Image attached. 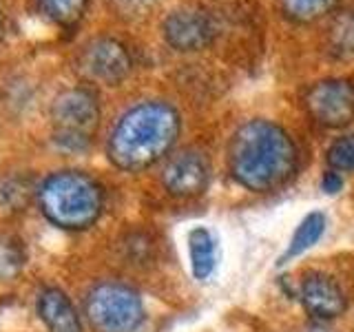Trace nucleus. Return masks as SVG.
<instances>
[{
	"label": "nucleus",
	"mask_w": 354,
	"mask_h": 332,
	"mask_svg": "<svg viewBox=\"0 0 354 332\" xmlns=\"http://www.w3.org/2000/svg\"><path fill=\"white\" fill-rule=\"evenodd\" d=\"M213 25L197 9H177L164 20V38L180 51H195L210 40Z\"/></svg>",
	"instance_id": "obj_9"
},
{
	"label": "nucleus",
	"mask_w": 354,
	"mask_h": 332,
	"mask_svg": "<svg viewBox=\"0 0 354 332\" xmlns=\"http://www.w3.org/2000/svg\"><path fill=\"white\" fill-rule=\"evenodd\" d=\"M162 184L175 197L199 195L208 184L206 158L197 151H182L164 164Z\"/></svg>",
	"instance_id": "obj_8"
},
{
	"label": "nucleus",
	"mask_w": 354,
	"mask_h": 332,
	"mask_svg": "<svg viewBox=\"0 0 354 332\" xmlns=\"http://www.w3.org/2000/svg\"><path fill=\"white\" fill-rule=\"evenodd\" d=\"M25 264V250L16 237H0V279H14Z\"/></svg>",
	"instance_id": "obj_15"
},
{
	"label": "nucleus",
	"mask_w": 354,
	"mask_h": 332,
	"mask_svg": "<svg viewBox=\"0 0 354 332\" xmlns=\"http://www.w3.org/2000/svg\"><path fill=\"white\" fill-rule=\"evenodd\" d=\"M335 3L337 0H281L286 14L299 22L317 20L319 16H324L326 11L335 7Z\"/></svg>",
	"instance_id": "obj_16"
},
{
	"label": "nucleus",
	"mask_w": 354,
	"mask_h": 332,
	"mask_svg": "<svg viewBox=\"0 0 354 332\" xmlns=\"http://www.w3.org/2000/svg\"><path fill=\"white\" fill-rule=\"evenodd\" d=\"M77 69L88 80L115 86L131 71V55L124 44L118 42L115 38H93L77 53Z\"/></svg>",
	"instance_id": "obj_6"
},
{
	"label": "nucleus",
	"mask_w": 354,
	"mask_h": 332,
	"mask_svg": "<svg viewBox=\"0 0 354 332\" xmlns=\"http://www.w3.org/2000/svg\"><path fill=\"white\" fill-rule=\"evenodd\" d=\"M180 129V116L171 104L160 100L140 102L131 107L111 131L109 160L122 171L149 169L173 149Z\"/></svg>",
	"instance_id": "obj_2"
},
{
	"label": "nucleus",
	"mask_w": 354,
	"mask_h": 332,
	"mask_svg": "<svg viewBox=\"0 0 354 332\" xmlns=\"http://www.w3.org/2000/svg\"><path fill=\"white\" fill-rule=\"evenodd\" d=\"M40 14L60 27H73L82 20L88 0H33Z\"/></svg>",
	"instance_id": "obj_14"
},
{
	"label": "nucleus",
	"mask_w": 354,
	"mask_h": 332,
	"mask_svg": "<svg viewBox=\"0 0 354 332\" xmlns=\"http://www.w3.org/2000/svg\"><path fill=\"white\" fill-rule=\"evenodd\" d=\"M3 36H5V14L0 9V40H3Z\"/></svg>",
	"instance_id": "obj_22"
},
{
	"label": "nucleus",
	"mask_w": 354,
	"mask_h": 332,
	"mask_svg": "<svg viewBox=\"0 0 354 332\" xmlns=\"http://www.w3.org/2000/svg\"><path fill=\"white\" fill-rule=\"evenodd\" d=\"M321 188H324L328 195H335L343 188V177L337 171H328L324 175V180H321Z\"/></svg>",
	"instance_id": "obj_19"
},
{
	"label": "nucleus",
	"mask_w": 354,
	"mask_h": 332,
	"mask_svg": "<svg viewBox=\"0 0 354 332\" xmlns=\"http://www.w3.org/2000/svg\"><path fill=\"white\" fill-rule=\"evenodd\" d=\"M102 188L82 171L51 173L38 188V204L53 226L84 230L102 213Z\"/></svg>",
	"instance_id": "obj_3"
},
{
	"label": "nucleus",
	"mask_w": 354,
	"mask_h": 332,
	"mask_svg": "<svg viewBox=\"0 0 354 332\" xmlns=\"http://www.w3.org/2000/svg\"><path fill=\"white\" fill-rule=\"evenodd\" d=\"M38 313L49 332H82L73 304L58 288H47L38 297Z\"/></svg>",
	"instance_id": "obj_11"
},
{
	"label": "nucleus",
	"mask_w": 354,
	"mask_h": 332,
	"mask_svg": "<svg viewBox=\"0 0 354 332\" xmlns=\"http://www.w3.org/2000/svg\"><path fill=\"white\" fill-rule=\"evenodd\" d=\"M113 3L122 9V11H129V14H138V11L151 7L155 0H113Z\"/></svg>",
	"instance_id": "obj_20"
},
{
	"label": "nucleus",
	"mask_w": 354,
	"mask_h": 332,
	"mask_svg": "<svg viewBox=\"0 0 354 332\" xmlns=\"http://www.w3.org/2000/svg\"><path fill=\"white\" fill-rule=\"evenodd\" d=\"M53 144L66 153H82L91 147L100 124V104L93 91L73 86L62 91L51 104Z\"/></svg>",
	"instance_id": "obj_4"
},
{
	"label": "nucleus",
	"mask_w": 354,
	"mask_h": 332,
	"mask_svg": "<svg viewBox=\"0 0 354 332\" xmlns=\"http://www.w3.org/2000/svg\"><path fill=\"white\" fill-rule=\"evenodd\" d=\"M301 304L317 319H335L346 310V295L332 277L310 273L301 282Z\"/></svg>",
	"instance_id": "obj_10"
},
{
	"label": "nucleus",
	"mask_w": 354,
	"mask_h": 332,
	"mask_svg": "<svg viewBox=\"0 0 354 332\" xmlns=\"http://www.w3.org/2000/svg\"><path fill=\"white\" fill-rule=\"evenodd\" d=\"M228 164L243 188L263 193L288 182L297 164V151L290 136L274 122L250 120L232 136Z\"/></svg>",
	"instance_id": "obj_1"
},
{
	"label": "nucleus",
	"mask_w": 354,
	"mask_h": 332,
	"mask_svg": "<svg viewBox=\"0 0 354 332\" xmlns=\"http://www.w3.org/2000/svg\"><path fill=\"white\" fill-rule=\"evenodd\" d=\"M332 33H335V47H339L341 51H354V16L352 14L339 18Z\"/></svg>",
	"instance_id": "obj_18"
},
{
	"label": "nucleus",
	"mask_w": 354,
	"mask_h": 332,
	"mask_svg": "<svg viewBox=\"0 0 354 332\" xmlns=\"http://www.w3.org/2000/svg\"><path fill=\"white\" fill-rule=\"evenodd\" d=\"M306 107L319 124L343 129L354 122V84L348 80L317 82L306 93Z\"/></svg>",
	"instance_id": "obj_7"
},
{
	"label": "nucleus",
	"mask_w": 354,
	"mask_h": 332,
	"mask_svg": "<svg viewBox=\"0 0 354 332\" xmlns=\"http://www.w3.org/2000/svg\"><path fill=\"white\" fill-rule=\"evenodd\" d=\"M328 164L335 171H354V136L337 140L328 151Z\"/></svg>",
	"instance_id": "obj_17"
},
{
	"label": "nucleus",
	"mask_w": 354,
	"mask_h": 332,
	"mask_svg": "<svg viewBox=\"0 0 354 332\" xmlns=\"http://www.w3.org/2000/svg\"><path fill=\"white\" fill-rule=\"evenodd\" d=\"M326 232V215L324 213H308L304 217L301 224L297 226L295 235L290 239V243H288L286 252L279 257V266H286L288 261H292L295 257H299V255H304L306 250H310L315 246V243L321 239V235Z\"/></svg>",
	"instance_id": "obj_13"
},
{
	"label": "nucleus",
	"mask_w": 354,
	"mask_h": 332,
	"mask_svg": "<svg viewBox=\"0 0 354 332\" xmlns=\"http://www.w3.org/2000/svg\"><path fill=\"white\" fill-rule=\"evenodd\" d=\"M304 332H332L330 328H326L324 324H313V326H306Z\"/></svg>",
	"instance_id": "obj_21"
},
{
	"label": "nucleus",
	"mask_w": 354,
	"mask_h": 332,
	"mask_svg": "<svg viewBox=\"0 0 354 332\" xmlns=\"http://www.w3.org/2000/svg\"><path fill=\"white\" fill-rule=\"evenodd\" d=\"M84 313L95 332H136L144 321V304L131 286L102 282L88 290Z\"/></svg>",
	"instance_id": "obj_5"
},
{
	"label": "nucleus",
	"mask_w": 354,
	"mask_h": 332,
	"mask_svg": "<svg viewBox=\"0 0 354 332\" xmlns=\"http://www.w3.org/2000/svg\"><path fill=\"white\" fill-rule=\"evenodd\" d=\"M188 255L195 279L206 282L217 266V241L213 232L204 226H195L188 232Z\"/></svg>",
	"instance_id": "obj_12"
}]
</instances>
